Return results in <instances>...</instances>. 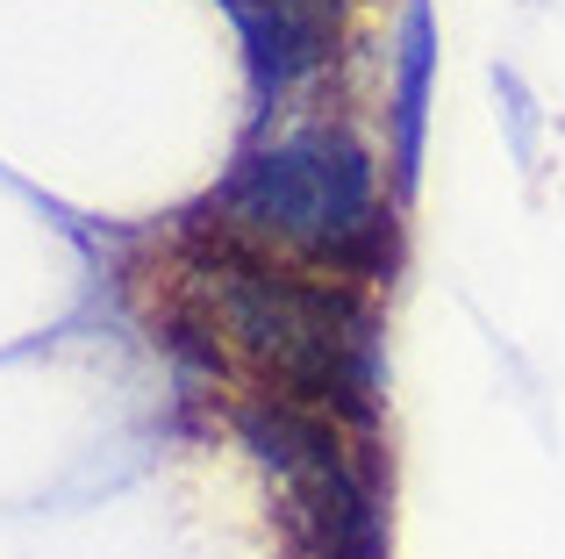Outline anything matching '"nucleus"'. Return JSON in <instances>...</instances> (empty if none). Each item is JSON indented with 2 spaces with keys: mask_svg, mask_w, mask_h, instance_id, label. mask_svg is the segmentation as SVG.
<instances>
[{
  "mask_svg": "<svg viewBox=\"0 0 565 559\" xmlns=\"http://www.w3.org/2000/svg\"><path fill=\"white\" fill-rule=\"evenodd\" d=\"M172 287L180 323L215 359L244 366L258 394L330 409L344 423H373L380 409V323L351 287L294 273L265 252L215 238L193 252Z\"/></svg>",
  "mask_w": 565,
  "mask_h": 559,
  "instance_id": "1",
  "label": "nucleus"
},
{
  "mask_svg": "<svg viewBox=\"0 0 565 559\" xmlns=\"http://www.w3.org/2000/svg\"><path fill=\"white\" fill-rule=\"evenodd\" d=\"M215 238L265 252L279 266L380 273L394 259V209L380 194V166L351 129L301 123L250 144L207 194Z\"/></svg>",
  "mask_w": 565,
  "mask_h": 559,
  "instance_id": "2",
  "label": "nucleus"
},
{
  "mask_svg": "<svg viewBox=\"0 0 565 559\" xmlns=\"http://www.w3.org/2000/svg\"><path fill=\"white\" fill-rule=\"evenodd\" d=\"M236 423H244L250 452L279 474V503H287V531L301 559H386L380 474L365 452L344 445V416L250 394Z\"/></svg>",
  "mask_w": 565,
  "mask_h": 559,
  "instance_id": "3",
  "label": "nucleus"
},
{
  "mask_svg": "<svg viewBox=\"0 0 565 559\" xmlns=\"http://www.w3.org/2000/svg\"><path fill=\"white\" fill-rule=\"evenodd\" d=\"M236 22L250 94L273 108L301 80H316L337 51V0H215Z\"/></svg>",
  "mask_w": 565,
  "mask_h": 559,
  "instance_id": "4",
  "label": "nucleus"
},
{
  "mask_svg": "<svg viewBox=\"0 0 565 559\" xmlns=\"http://www.w3.org/2000/svg\"><path fill=\"white\" fill-rule=\"evenodd\" d=\"M429 80H437V14H429V0H408L401 8V36H394V86H386V166H394V194H415V180H423Z\"/></svg>",
  "mask_w": 565,
  "mask_h": 559,
  "instance_id": "5",
  "label": "nucleus"
}]
</instances>
